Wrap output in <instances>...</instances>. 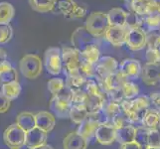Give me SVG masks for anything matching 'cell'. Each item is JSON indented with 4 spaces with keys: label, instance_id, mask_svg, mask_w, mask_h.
Masks as SVG:
<instances>
[{
    "label": "cell",
    "instance_id": "obj_1",
    "mask_svg": "<svg viewBox=\"0 0 160 149\" xmlns=\"http://www.w3.org/2000/svg\"><path fill=\"white\" fill-rule=\"evenodd\" d=\"M82 90L86 93L85 106L89 112L96 113L102 112L106 104V98L97 82L92 80H88Z\"/></svg>",
    "mask_w": 160,
    "mask_h": 149
},
{
    "label": "cell",
    "instance_id": "obj_2",
    "mask_svg": "<svg viewBox=\"0 0 160 149\" xmlns=\"http://www.w3.org/2000/svg\"><path fill=\"white\" fill-rule=\"evenodd\" d=\"M123 112L129 117L131 122L136 121H142L143 117L150 108L149 98L147 97H141L134 99L125 101L121 103Z\"/></svg>",
    "mask_w": 160,
    "mask_h": 149
},
{
    "label": "cell",
    "instance_id": "obj_3",
    "mask_svg": "<svg viewBox=\"0 0 160 149\" xmlns=\"http://www.w3.org/2000/svg\"><path fill=\"white\" fill-rule=\"evenodd\" d=\"M110 26L108 18V14L97 11L89 15L86 20V29L89 31L95 38L104 37L106 33Z\"/></svg>",
    "mask_w": 160,
    "mask_h": 149
},
{
    "label": "cell",
    "instance_id": "obj_4",
    "mask_svg": "<svg viewBox=\"0 0 160 149\" xmlns=\"http://www.w3.org/2000/svg\"><path fill=\"white\" fill-rule=\"evenodd\" d=\"M19 69L22 75L28 80H35L42 74L43 62L35 54H28L20 60Z\"/></svg>",
    "mask_w": 160,
    "mask_h": 149
},
{
    "label": "cell",
    "instance_id": "obj_5",
    "mask_svg": "<svg viewBox=\"0 0 160 149\" xmlns=\"http://www.w3.org/2000/svg\"><path fill=\"white\" fill-rule=\"evenodd\" d=\"M63 71L67 77L78 76L81 69V54L73 47H64L62 49Z\"/></svg>",
    "mask_w": 160,
    "mask_h": 149
},
{
    "label": "cell",
    "instance_id": "obj_6",
    "mask_svg": "<svg viewBox=\"0 0 160 149\" xmlns=\"http://www.w3.org/2000/svg\"><path fill=\"white\" fill-rule=\"evenodd\" d=\"M43 63L49 74L53 76L59 75L63 71L62 50L57 47L48 48L44 53Z\"/></svg>",
    "mask_w": 160,
    "mask_h": 149
},
{
    "label": "cell",
    "instance_id": "obj_7",
    "mask_svg": "<svg viewBox=\"0 0 160 149\" xmlns=\"http://www.w3.org/2000/svg\"><path fill=\"white\" fill-rule=\"evenodd\" d=\"M3 140L10 149H20L25 145L26 131H24L17 123L9 125L3 133Z\"/></svg>",
    "mask_w": 160,
    "mask_h": 149
},
{
    "label": "cell",
    "instance_id": "obj_8",
    "mask_svg": "<svg viewBox=\"0 0 160 149\" xmlns=\"http://www.w3.org/2000/svg\"><path fill=\"white\" fill-rule=\"evenodd\" d=\"M147 36L144 30H142L137 25L128 26L125 45L132 51H139L146 46Z\"/></svg>",
    "mask_w": 160,
    "mask_h": 149
},
{
    "label": "cell",
    "instance_id": "obj_9",
    "mask_svg": "<svg viewBox=\"0 0 160 149\" xmlns=\"http://www.w3.org/2000/svg\"><path fill=\"white\" fill-rule=\"evenodd\" d=\"M72 45L77 51L82 52L86 48L97 44V38L93 37L91 33L86 29V27H79L72 34Z\"/></svg>",
    "mask_w": 160,
    "mask_h": 149
},
{
    "label": "cell",
    "instance_id": "obj_10",
    "mask_svg": "<svg viewBox=\"0 0 160 149\" xmlns=\"http://www.w3.org/2000/svg\"><path fill=\"white\" fill-rule=\"evenodd\" d=\"M95 137L102 145L112 144L117 141V127L110 121L100 123L96 130Z\"/></svg>",
    "mask_w": 160,
    "mask_h": 149
},
{
    "label": "cell",
    "instance_id": "obj_11",
    "mask_svg": "<svg viewBox=\"0 0 160 149\" xmlns=\"http://www.w3.org/2000/svg\"><path fill=\"white\" fill-rule=\"evenodd\" d=\"M56 7L64 17L69 19L82 18L86 14V9L80 6L75 0H58Z\"/></svg>",
    "mask_w": 160,
    "mask_h": 149
},
{
    "label": "cell",
    "instance_id": "obj_12",
    "mask_svg": "<svg viewBox=\"0 0 160 149\" xmlns=\"http://www.w3.org/2000/svg\"><path fill=\"white\" fill-rule=\"evenodd\" d=\"M118 71V63L114 58L110 56L101 57L95 65V72L102 81L107 79L108 76Z\"/></svg>",
    "mask_w": 160,
    "mask_h": 149
},
{
    "label": "cell",
    "instance_id": "obj_13",
    "mask_svg": "<svg viewBox=\"0 0 160 149\" xmlns=\"http://www.w3.org/2000/svg\"><path fill=\"white\" fill-rule=\"evenodd\" d=\"M142 81L147 86H156L160 84V62H147L142 69Z\"/></svg>",
    "mask_w": 160,
    "mask_h": 149
},
{
    "label": "cell",
    "instance_id": "obj_14",
    "mask_svg": "<svg viewBox=\"0 0 160 149\" xmlns=\"http://www.w3.org/2000/svg\"><path fill=\"white\" fill-rule=\"evenodd\" d=\"M72 103L70 101L59 96H53L50 101V109L59 118L70 117Z\"/></svg>",
    "mask_w": 160,
    "mask_h": 149
},
{
    "label": "cell",
    "instance_id": "obj_15",
    "mask_svg": "<svg viewBox=\"0 0 160 149\" xmlns=\"http://www.w3.org/2000/svg\"><path fill=\"white\" fill-rule=\"evenodd\" d=\"M118 72L126 79H137L142 73V68L139 61L135 59H124L118 66Z\"/></svg>",
    "mask_w": 160,
    "mask_h": 149
},
{
    "label": "cell",
    "instance_id": "obj_16",
    "mask_svg": "<svg viewBox=\"0 0 160 149\" xmlns=\"http://www.w3.org/2000/svg\"><path fill=\"white\" fill-rule=\"evenodd\" d=\"M126 34H128V26H112L108 27V29L104 35V38L113 46H122L125 44Z\"/></svg>",
    "mask_w": 160,
    "mask_h": 149
},
{
    "label": "cell",
    "instance_id": "obj_17",
    "mask_svg": "<svg viewBox=\"0 0 160 149\" xmlns=\"http://www.w3.org/2000/svg\"><path fill=\"white\" fill-rule=\"evenodd\" d=\"M48 138V133L42 129L35 127L31 129L30 131L26 132V140H25V145L32 149L42 146L46 144Z\"/></svg>",
    "mask_w": 160,
    "mask_h": 149
},
{
    "label": "cell",
    "instance_id": "obj_18",
    "mask_svg": "<svg viewBox=\"0 0 160 149\" xmlns=\"http://www.w3.org/2000/svg\"><path fill=\"white\" fill-rule=\"evenodd\" d=\"M89 140L80 135L77 131H72L65 136L63 140L64 149H87Z\"/></svg>",
    "mask_w": 160,
    "mask_h": 149
},
{
    "label": "cell",
    "instance_id": "obj_19",
    "mask_svg": "<svg viewBox=\"0 0 160 149\" xmlns=\"http://www.w3.org/2000/svg\"><path fill=\"white\" fill-rule=\"evenodd\" d=\"M11 82H18V72L9 61H0V82L6 84Z\"/></svg>",
    "mask_w": 160,
    "mask_h": 149
},
{
    "label": "cell",
    "instance_id": "obj_20",
    "mask_svg": "<svg viewBox=\"0 0 160 149\" xmlns=\"http://www.w3.org/2000/svg\"><path fill=\"white\" fill-rule=\"evenodd\" d=\"M36 118V127L42 129L43 131L51 132L56 124V117L49 112H40L35 114Z\"/></svg>",
    "mask_w": 160,
    "mask_h": 149
},
{
    "label": "cell",
    "instance_id": "obj_21",
    "mask_svg": "<svg viewBox=\"0 0 160 149\" xmlns=\"http://www.w3.org/2000/svg\"><path fill=\"white\" fill-rule=\"evenodd\" d=\"M128 82V79H126L122 74H120L118 71L114 74L108 76L107 79H104L102 81V85L104 89L108 91V92H110L121 89Z\"/></svg>",
    "mask_w": 160,
    "mask_h": 149
},
{
    "label": "cell",
    "instance_id": "obj_22",
    "mask_svg": "<svg viewBox=\"0 0 160 149\" xmlns=\"http://www.w3.org/2000/svg\"><path fill=\"white\" fill-rule=\"evenodd\" d=\"M107 14H108L109 24L112 26H120V27L128 26V14L123 9L115 7L110 9Z\"/></svg>",
    "mask_w": 160,
    "mask_h": 149
},
{
    "label": "cell",
    "instance_id": "obj_23",
    "mask_svg": "<svg viewBox=\"0 0 160 149\" xmlns=\"http://www.w3.org/2000/svg\"><path fill=\"white\" fill-rule=\"evenodd\" d=\"M135 130L136 128L132 124L117 128V141L119 144H126V143L134 142Z\"/></svg>",
    "mask_w": 160,
    "mask_h": 149
},
{
    "label": "cell",
    "instance_id": "obj_24",
    "mask_svg": "<svg viewBox=\"0 0 160 149\" xmlns=\"http://www.w3.org/2000/svg\"><path fill=\"white\" fill-rule=\"evenodd\" d=\"M98 124L100 123H98L96 120H93L89 117L85 121H82L81 124H79V128L77 130V132L82 137H85L86 139L89 140L95 135Z\"/></svg>",
    "mask_w": 160,
    "mask_h": 149
},
{
    "label": "cell",
    "instance_id": "obj_25",
    "mask_svg": "<svg viewBox=\"0 0 160 149\" xmlns=\"http://www.w3.org/2000/svg\"><path fill=\"white\" fill-rule=\"evenodd\" d=\"M90 112L87 109L85 104H72L70 110V118L73 122L81 124L89 117Z\"/></svg>",
    "mask_w": 160,
    "mask_h": 149
},
{
    "label": "cell",
    "instance_id": "obj_26",
    "mask_svg": "<svg viewBox=\"0 0 160 149\" xmlns=\"http://www.w3.org/2000/svg\"><path fill=\"white\" fill-rule=\"evenodd\" d=\"M16 123L24 131L28 132L31 129L36 127V118L35 114L28 112H23L17 115L16 117Z\"/></svg>",
    "mask_w": 160,
    "mask_h": 149
},
{
    "label": "cell",
    "instance_id": "obj_27",
    "mask_svg": "<svg viewBox=\"0 0 160 149\" xmlns=\"http://www.w3.org/2000/svg\"><path fill=\"white\" fill-rule=\"evenodd\" d=\"M80 54H81L82 61H84L86 63H89L92 66H95L101 58L100 57L101 52H100V49H98V44H92V45L86 48L84 51L81 52Z\"/></svg>",
    "mask_w": 160,
    "mask_h": 149
},
{
    "label": "cell",
    "instance_id": "obj_28",
    "mask_svg": "<svg viewBox=\"0 0 160 149\" xmlns=\"http://www.w3.org/2000/svg\"><path fill=\"white\" fill-rule=\"evenodd\" d=\"M58 0H29L31 8L39 13L51 12L57 6Z\"/></svg>",
    "mask_w": 160,
    "mask_h": 149
},
{
    "label": "cell",
    "instance_id": "obj_29",
    "mask_svg": "<svg viewBox=\"0 0 160 149\" xmlns=\"http://www.w3.org/2000/svg\"><path fill=\"white\" fill-rule=\"evenodd\" d=\"M21 90L22 89H21L19 82H6V84H2V86H1L2 93L6 97H8L10 101L17 98L21 93Z\"/></svg>",
    "mask_w": 160,
    "mask_h": 149
},
{
    "label": "cell",
    "instance_id": "obj_30",
    "mask_svg": "<svg viewBox=\"0 0 160 149\" xmlns=\"http://www.w3.org/2000/svg\"><path fill=\"white\" fill-rule=\"evenodd\" d=\"M15 15V9L9 2H0V24H10Z\"/></svg>",
    "mask_w": 160,
    "mask_h": 149
},
{
    "label": "cell",
    "instance_id": "obj_31",
    "mask_svg": "<svg viewBox=\"0 0 160 149\" xmlns=\"http://www.w3.org/2000/svg\"><path fill=\"white\" fill-rule=\"evenodd\" d=\"M159 115H160L159 112L149 108V110L147 112L145 117H143L141 121L143 126L148 129H157L158 122H159Z\"/></svg>",
    "mask_w": 160,
    "mask_h": 149
},
{
    "label": "cell",
    "instance_id": "obj_32",
    "mask_svg": "<svg viewBox=\"0 0 160 149\" xmlns=\"http://www.w3.org/2000/svg\"><path fill=\"white\" fill-rule=\"evenodd\" d=\"M88 80H89V79L85 78L84 76L78 75V76L68 77L65 82H66V87H67L69 90L74 91V90L82 89Z\"/></svg>",
    "mask_w": 160,
    "mask_h": 149
},
{
    "label": "cell",
    "instance_id": "obj_33",
    "mask_svg": "<svg viewBox=\"0 0 160 149\" xmlns=\"http://www.w3.org/2000/svg\"><path fill=\"white\" fill-rule=\"evenodd\" d=\"M48 90L52 93V96H59L66 87V82L63 79L54 78L48 82Z\"/></svg>",
    "mask_w": 160,
    "mask_h": 149
},
{
    "label": "cell",
    "instance_id": "obj_34",
    "mask_svg": "<svg viewBox=\"0 0 160 149\" xmlns=\"http://www.w3.org/2000/svg\"><path fill=\"white\" fill-rule=\"evenodd\" d=\"M148 134H149V129L144 126L137 127L135 130V142L138 143L142 149H146L148 147Z\"/></svg>",
    "mask_w": 160,
    "mask_h": 149
},
{
    "label": "cell",
    "instance_id": "obj_35",
    "mask_svg": "<svg viewBox=\"0 0 160 149\" xmlns=\"http://www.w3.org/2000/svg\"><path fill=\"white\" fill-rule=\"evenodd\" d=\"M13 37V29L10 24H0V44L8 43Z\"/></svg>",
    "mask_w": 160,
    "mask_h": 149
},
{
    "label": "cell",
    "instance_id": "obj_36",
    "mask_svg": "<svg viewBox=\"0 0 160 149\" xmlns=\"http://www.w3.org/2000/svg\"><path fill=\"white\" fill-rule=\"evenodd\" d=\"M148 146L160 148V130L149 129L148 134Z\"/></svg>",
    "mask_w": 160,
    "mask_h": 149
},
{
    "label": "cell",
    "instance_id": "obj_37",
    "mask_svg": "<svg viewBox=\"0 0 160 149\" xmlns=\"http://www.w3.org/2000/svg\"><path fill=\"white\" fill-rule=\"evenodd\" d=\"M148 62H160V37L156 40V42L154 43L153 48L148 52L147 55Z\"/></svg>",
    "mask_w": 160,
    "mask_h": 149
},
{
    "label": "cell",
    "instance_id": "obj_38",
    "mask_svg": "<svg viewBox=\"0 0 160 149\" xmlns=\"http://www.w3.org/2000/svg\"><path fill=\"white\" fill-rule=\"evenodd\" d=\"M148 98L153 110L160 113V92H151Z\"/></svg>",
    "mask_w": 160,
    "mask_h": 149
},
{
    "label": "cell",
    "instance_id": "obj_39",
    "mask_svg": "<svg viewBox=\"0 0 160 149\" xmlns=\"http://www.w3.org/2000/svg\"><path fill=\"white\" fill-rule=\"evenodd\" d=\"M11 106V101L5 97L2 92H0V113H5L8 112Z\"/></svg>",
    "mask_w": 160,
    "mask_h": 149
},
{
    "label": "cell",
    "instance_id": "obj_40",
    "mask_svg": "<svg viewBox=\"0 0 160 149\" xmlns=\"http://www.w3.org/2000/svg\"><path fill=\"white\" fill-rule=\"evenodd\" d=\"M119 149H142L138 143L134 142H130V143H126V144H120Z\"/></svg>",
    "mask_w": 160,
    "mask_h": 149
},
{
    "label": "cell",
    "instance_id": "obj_41",
    "mask_svg": "<svg viewBox=\"0 0 160 149\" xmlns=\"http://www.w3.org/2000/svg\"><path fill=\"white\" fill-rule=\"evenodd\" d=\"M6 57H7L6 52H5L3 49H0V61H2V60H6Z\"/></svg>",
    "mask_w": 160,
    "mask_h": 149
},
{
    "label": "cell",
    "instance_id": "obj_42",
    "mask_svg": "<svg viewBox=\"0 0 160 149\" xmlns=\"http://www.w3.org/2000/svg\"><path fill=\"white\" fill-rule=\"evenodd\" d=\"M32 149H54L51 145H48V144H44L42 146L39 147H36V148H32Z\"/></svg>",
    "mask_w": 160,
    "mask_h": 149
},
{
    "label": "cell",
    "instance_id": "obj_43",
    "mask_svg": "<svg viewBox=\"0 0 160 149\" xmlns=\"http://www.w3.org/2000/svg\"><path fill=\"white\" fill-rule=\"evenodd\" d=\"M146 149H160V148H156V147H149V146H148Z\"/></svg>",
    "mask_w": 160,
    "mask_h": 149
},
{
    "label": "cell",
    "instance_id": "obj_44",
    "mask_svg": "<svg viewBox=\"0 0 160 149\" xmlns=\"http://www.w3.org/2000/svg\"><path fill=\"white\" fill-rule=\"evenodd\" d=\"M157 129L160 130V115H159V122H158V127H157Z\"/></svg>",
    "mask_w": 160,
    "mask_h": 149
}]
</instances>
